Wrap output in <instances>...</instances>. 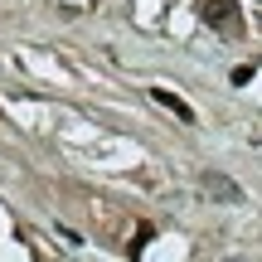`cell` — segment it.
<instances>
[{"label": "cell", "instance_id": "6da1fadb", "mask_svg": "<svg viewBox=\"0 0 262 262\" xmlns=\"http://www.w3.org/2000/svg\"><path fill=\"white\" fill-rule=\"evenodd\" d=\"M194 15L204 19L219 34H243V15H238V0H194Z\"/></svg>", "mask_w": 262, "mask_h": 262}, {"label": "cell", "instance_id": "5b68a950", "mask_svg": "<svg viewBox=\"0 0 262 262\" xmlns=\"http://www.w3.org/2000/svg\"><path fill=\"white\" fill-rule=\"evenodd\" d=\"M253 73H257V68H253V63H238V68H233V73H228V78H233V83H238V88H243V83H253Z\"/></svg>", "mask_w": 262, "mask_h": 262}, {"label": "cell", "instance_id": "7a4b0ae2", "mask_svg": "<svg viewBox=\"0 0 262 262\" xmlns=\"http://www.w3.org/2000/svg\"><path fill=\"white\" fill-rule=\"evenodd\" d=\"M199 189H204L209 199H219V204H238V199H243V185L219 175V170H204V175H199Z\"/></svg>", "mask_w": 262, "mask_h": 262}, {"label": "cell", "instance_id": "8992f818", "mask_svg": "<svg viewBox=\"0 0 262 262\" xmlns=\"http://www.w3.org/2000/svg\"><path fill=\"white\" fill-rule=\"evenodd\" d=\"M228 262H243V257H228Z\"/></svg>", "mask_w": 262, "mask_h": 262}, {"label": "cell", "instance_id": "3957f363", "mask_svg": "<svg viewBox=\"0 0 262 262\" xmlns=\"http://www.w3.org/2000/svg\"><path fill=\"white\" fill-rule=\"evenodd\" d=\"M150 97H156V102L165 107V112H175L180 122H194V107H189L180 93H170V88H150Z\"/></svg>", "mask_w": 262, "mask_h": 262}, {"label": "cell", "instance_id": "277c9868", "mask_svg": "<svg viewBox=\"0 0 262 262\" xmlns=\"http://www.w3.org/2000/svg\"><path fill=\"white\" fill-rule=\"evenodd\" d=\"M150 238H156V228H150V224H141V228H136V238H131V248H126V253H131V257H141V253H146V243H150Z\"/></svg>", "mask_w": 262, "mask_h": 262}]
</instances>
